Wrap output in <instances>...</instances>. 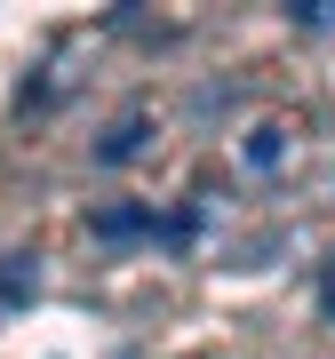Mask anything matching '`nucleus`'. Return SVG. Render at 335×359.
Wrapping results in <instances>:
<instances>
[{
    "label": "nucleus",
    "mask_w": 335,
    "mask_h": 359,
    "mask_svg": "<svg viewBox=\"0 0 335 359\" xmlns=\"http://www.w3.org/2000/svg\"><path fill=\"white\" fill-rule=\"evenodd\" d=\"M32 295H40V256H32V248H25V256L8 248V256H0V311H25Z\"/></svg>",
    "instance_id": "f257e3e1"
},
{
    "label": "nucleus",
    "mask_w": 335,
    "mask_h": 359,
    "mask_svg": "<svg viewBox=\"0 0 335 359\" xmlns=\"http://www.w3.org/2000/svg\"><path fill=\"white\" fill-rule=\"evenodd\" d=\"M240 160L256 168V176H271V168L287 160V128H247V144H240Z\"/></svg>",
    "instance_id": "f03ea898"
},
{
    "label": "nucleus",
    "mask_w": 335,
    "mask_h": 359,
    "mask_svg": "<svg viewBox=\"0 0 335 359\" xmlns=\"http://www.w3.org/2000/svg\"><path fill=\"white\" fill-rule=\"evenodd\" d=\"M144 136H152V128H144V120H120V128H112V136L96 144V160H104V168H120V160H136V152H144Z\"/></svg>",
    "instance_id": "7ed1b4c3"
},
{
    "label": "nucleus",
    "mask_w": 335,
    "mask_h": 359,
    "mask_svg": "<svg viewBox=\"0 0 335 359\" xmlns=\"http://www.w3.org/2000/svg\"><path fill=\"white\" fill-rule=\"evenodd\" d=\"M296 8V25H335V0H287Z\"/></svg>",
    "instance_id": "20e7f679"
},
{
    "label": "nucleus",
    "mask_w": 335,
    "mask_h": 359,
    "mask_svg": "<svg viewBox=\"0 0 335 359\" xmlns=\"http://www.w3.org/2000/svg\"><path fill=\"white\" fill-rule=\"evenodd\" d=\"M320 304H327V320H335V264H327V280H320Z\"/></svg>",
    "instance_id": "39448f33"
}]
</instances>
